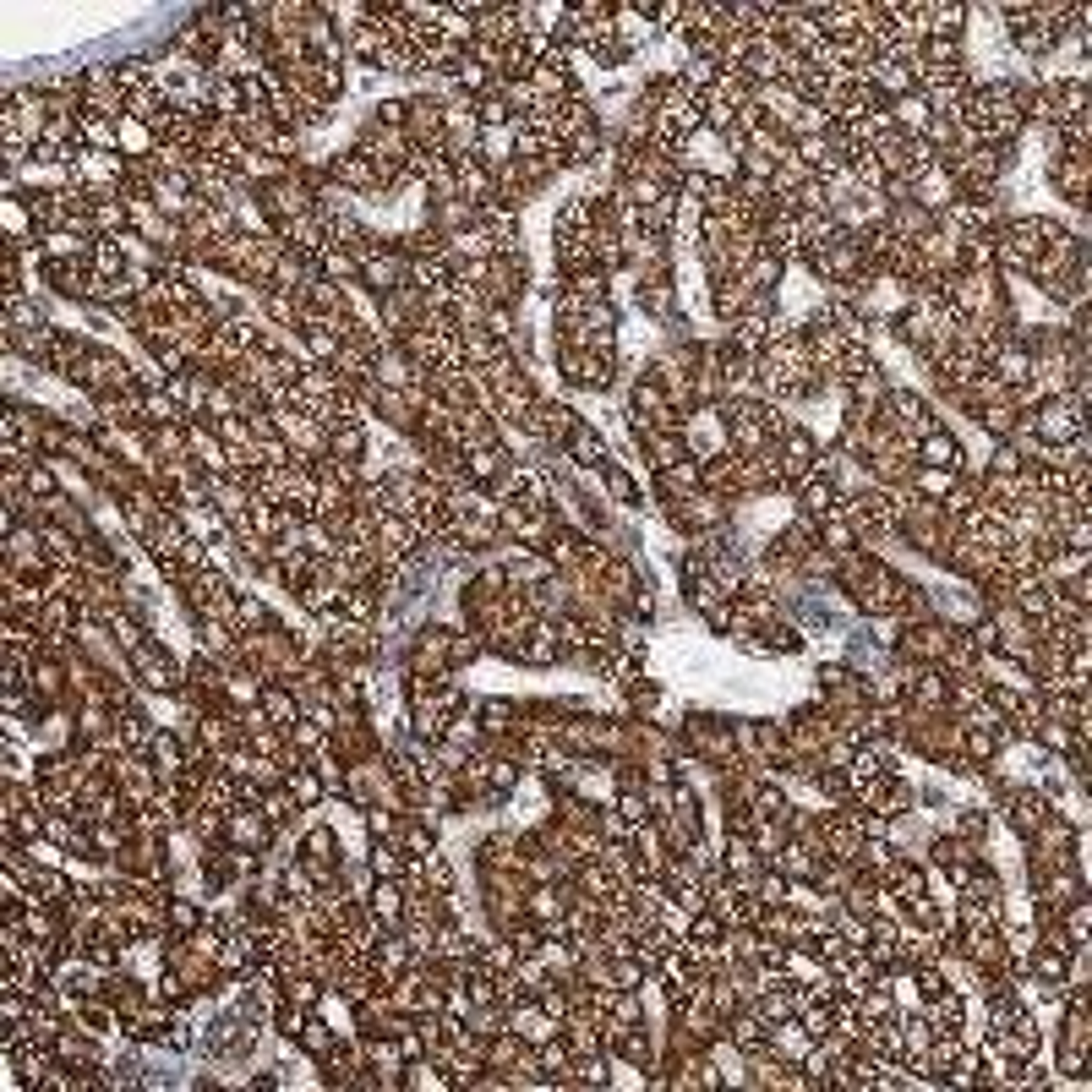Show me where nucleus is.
Here are the masks:
<instances>
[{"mask_svg": "<svg viewBox=\"0 0 1092 1092\" xmlns=\"http://www.w3.org/2000/svg\"><path fill=\"white\" fill-rule=\"evenodd\" d=\"M1081 404H1087V394H1076V399H1049V404L1033 415V432H1043L1054 448L1071 442V437H1087V415H1081Z\"/></svg>", "mask_w": 1092, "mask_h": 1092, "instance_id": "2", "label": "nucleus"}, {"mask_svg": "<svg viewBox=\"0 0 1092 1092\" xmlns=\"http://www.w3.org/2000/svg\"><path fill=\"white\" fill-rule=\"evenodd\" d=\"M890 410H902V421L912 432H928V415H923V399L918 394H890Z\"/></svg>", "mask_w": 1092, "mask_h": 1092, "instance_id": "5", "label": "nucleus"}, {"mask_svg": "<svg viewBox=\"0 0 1092 1092\" xmlns=\"http://www.w3.org/2000/svg\"><path fill=\"white\" fill-rule=\"evenodd\" d=\"M394 912H399V890H394V885H382V890H377V918H388V923H394Z\"/></svg>", "mask_w": 1092, "mask_h": 1092, "instance_id": "7", "label": "nucleus"}, {"mask_svg": "<svg viewBox=\"0 0 1092 1092\" xmlns=\"http://www.w3.org/2000/svg\"><path fill=\"white\" fill-rule=\"evenodd\" d=\"M563 366H568L573 382H585V388H606V377H612V356H606V350H596V356H580V350H568Z\"/></svg>", "mask_w": 1092, "mask_h": 1092, "instance_id": "3", "label": "nucleus"}, {"mask_svg": "<svg viewBox=\"0 0 1092 1092\" xmlns=\"http://www.w3.org/2000/svg\"><path fill=\"white\" fill-rule=\"evenodd\" d=\"M830 503H836V492H830V481H803V508H809V513H825Z\"/></svg>", "mask_w": 1092, "mask_h": 1092, "instance_id": "6", "label": "nucleus"}, {"mask_svg": "<svg viewBox=\"0 0 1092 1092\" xmlns=\"http://www.w3.org/2000/svg\"><path fill=\"white\" fill-rule=\"evenodd\" d=\"M296 797H317V781H311V776H296Z\"/></svg>", "mask_w": 1092, "mask_h": 1092, "instance_id": "9", "label": "nucleus"}, {"mask_svg": "<svg viewBox=\"0 0 1092 1092\" xmlns=\"http://www.w3.org/2000/svg\"><path fill=\"white\" fill-rule=\"evenodd\" d=\"M170 918H175L181 928H191V923H197V907H191V902H175V907H170Z\"/></svg>", "mask_w": 1092, "mask_h": 1092, "instance_id": "8", "label": "nucleus"}, {"mask_svg": "<svg viewBox=\"0 0 1092 1092\" xmlns=\"http://www.w3.org/2000/svg\"><path fill=\"white\" fill-rule=\"evenodd\" d=\"M650 104H656V132L661 142H683L694 126H699V93H688L683 82H661L650 93Z\"/></svg>", "mask_w": 1092, "mask_h": 1092, "instance_id": "1", "label": "nucleus"}, {"mask_svg": "<svg viewBox=\"0 0 1092 1092\" xmlns=\"http://www.w3.org/2000/svg\"><path fill=\"white\" fill-rule=\"evenodd\" d=\"M918 454H923V465H934V470H961V448H956V437H945V432H923V437H918Z\"/></svg>", "mask_w": 1092, "mask_h": 1092, "instance_id": "4", "label": "nucleus"}]
</instances>
